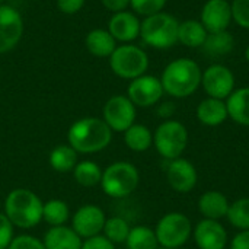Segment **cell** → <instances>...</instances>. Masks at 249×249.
<instances>
[{
	"label": "cell",
	"mask_w": 249,
	"mask_h": 249,
	"mask_svg": "<svg viewBox=\"0 0 249 249\" xmlns=\"http://www.w3.org/2000/svg\"><path fill=\"white\" fill-rule=\"evenodd\" d=\"M203 70L200 64L188 57L171 61L162 71L160 82L163 92L172 98H188L201 86Z\"/></svg>",
	"instance_id": "obj_1"
},
{
	"label": "cell",
	"mask_w": 249,
	"mask_h": 249,
	"mask_svg": "<svg viewBox=\"0 0 249 249\" xmlns=\"http://www.w3.org/2000/svg\"><path fill=\"white\" fill-rule=\"evenodd\" d=\"M69 144L77 153H98L112 140V130L102 118L86 117L71 124L67 133Z\"/></svg>",
	"instance_id": "obj_2"
},
{
	"label": "cell",
	"mask_w": 249,
	"mask_h": 249,
	"mask_svg": "<svg viewBox=\"0 0 249 249\" xmlns=\"http://www.w3.org/2000/svg\"><path fill=\"white\" fill-rule=\"evenodd\" d=\"M42 209L41 198L28 188H15L4 200V214L19 229L35 228L42 220Z\"/></svg>",
	"instance_id": "obj_3"
},
{
	"label": "cell",
	"mask_w": 249,
	"mask_h": 249,
	"mask_svg": "<svg viewBox=\"0 0 249 249\" xmlns=\"http://www.w3.org/2000/svg\"><path fill=\"white\" fill-rule=\"evenodd\" d=\"M179 20L166 12H159L142 20L140 38L143 42L156 50L172 48L178 42Z\"/></svg>",
	"instance_id": "obj_4"
},
{
	"label": "cell",
	"mask_w": 249,
	"mask_h": 249,
	"mask_svg": "<svg viewBox=\"0 0 249 249\" xmlns=\"http://www.w3.org/2000/svg\"><path fill=\"white\" fill-rule=\"evenodd\" d=\"M140 182L137 168L130 162H114L102 171L101 187L102 191L111 198H125L131 196Z\"/></svg>",
	"instance_id": "obj_5"
},
{
	"label": "cell",
	"mask_w": 249,
	"mask_h": 249,
	"mask_svg": "<svg viewBox=\"0 0 249 249\" xmlns=\"http://www.w3.org/2000/svg\"><path fill=\"white\" fill-rule=\"evenodd\" d=\"M109 67L118 77L133 80L146 74L149 69V55L137 45H118L109 55Z\"/></svg>",
	"instance_id": "obj_6"
},
{
	"label": "cell",
	"mask_w": 249,
	"mask_h": 249,
	"mask_svg": "<svg viewBox=\"0 0 249 249\" xmlns=\"http://www.w3.org/2000/svg\"><path fill=\"white\" fill-rule=\"evenodd\" d=\"M188 144V130L177 120H165L153 133V146L168 160L181 158Z\"/></svg>",
	"instance_id": "obj_7"
},
{
	"label": "cell",
	"mask_w": 249,
	"mask_h": 249,
	"mask_svg": "<svg viewBox=\"0 0 249 249\" xmlns=\"http://www.w3.org/2000/svg\"><path fill=\"white\" fill-rule=\"evenodd\" d=\"M159 247L178 249L187 244L193 233V225L190 219L178 212L165 214L155 229Z\"/></svg>",
	"instance_id": "obj_8"
},
{
	"label": "cell",
	"mask_w": 249,
	"mask_h": 249,
	"mask_svg": "<svg viewBox=\"0 0 249 249\" xmlns=\"http://www.w3.org/2000/svg\"><path fill=\"white\" fill-rule=\"evenodd\" d=\"M201 86L207 96L226 101L235 90V74L225 64H212L203 71Z\"/></svg>",
	"instance_id": "obj_9"
},
{
	"label": "cell",
	"mask_w": 249,
	"mask_h": 249,
	"mask_svg": "<svg viewBox=\"0 0 249 249\" xmlns=\"http://www.w3.org/2000/svg\"><path fill=\"white\" fill-rule=\"evenodd\" d=\"M104 121L112 131L124 133L136 121V105L124 95H115L107 101L102 109Z\"/></svg>",
	"instance_id": "obj_10"
},
{
	"label": "cell",
	"mask_w": 249,
	"mask_h": 249,
	"mask_svg": "<svg viewBox=\"0 0 249 249\" xmlns=\"http://www.w3.org/2000/svg\"><path fill=\"white\" fill-rule=\"evenodd\" d=\"M163 86L159 77L152 74H143L133 79L127 89L128 99L140 108H149L156 105L163 96Z\"/></svg>",
	"instance_id": "obj_11"
},
{
	"label": "cell",
	"mask_w": 249,
	"mask_h": 249,
	"mask_svg": "<svg viewBox=\"0 0 249 249\" xmlns=\"http://www.w3.org/2000/svg\"><path fill=\"white\" fill-rule=\"evenodd\" d=\"M23 35L20 13L7 4H0V54L13 50Z\"/></svg>",
	"instance_id": "obj_12"
},
{
	"label": "cell",
	"mask_w": 249,
	"mask_h": 249,
	"mask_svg": "<svg viewBox=\"0 0 249 249\" xmlns=\"http://www.w3.org/2000/svg\"><path fill=\"white\" fill-rule=\"evenodd\" d=\"M107 222L104 210L93 204H86L77 209L71 217V229L82 238L88 239L101 235Z\"/></svg>",
	"instance_id": "obj_13"
},
{
	"label": "cell",
	"mask_w": 249,
	"mask_h": 249,
	"mask_svg": "<svg viewBox=\"0 0 249 249\" xmlns=\"http://www.w3.org/2000/svg\"><path fill=\"white\" fill-rule=\"evenodd\" d=\"M209 34L228 31L232 23V6L228 0H207L198 19Z\"/></svg>",
	"instance_id": "obj_14"
},
{
	"label": "cell",
	"mask_w": 249,
	"mask_h": 249,
	"mask_svg": "<svg viewBox=\"0 0 249 249\" xmlns=\"http://www.w3.org/2000/svg\"><path fill=\"white\" fill-rule=\"evenodd\" d=\"M166 179L172 190L181 194H187L196 188L198 174L196 166L190 160L178 158L169 162L166 168Z\"/></svg>",
	"instance_id": "obj_15"
},
{
	"label": "cell",
	"mask_w": 249,
	"mask_h": 249,
	"mask_svg": "<svg viewBox=\"0 0 249 249\" xmlns=\"http://www.w3.org/2000/svg\"><path fill=\"white\" fill-rule=\"evenodd\" d=\"M193 236L200 249H225L228 245V232L219 220L203 219L194 228Z\"/></svg>",
	"instance_id": "obj_16"
},
{
	"label": "cell",
	"mask_w": 249,
	"mask_h": 249,
	"mask_svg": "<svg viewBox=\"0 0 249 249\" xmlns=\"http://www.w3.org/2000/svg\"><path fill=\"white\" fill-rule=\"evenodd\" d=\"M140 26L142 20L137 18V15L124 10L112 15L108 23V31L115 38V41L128 44L140 36Z\"/></svg>",
	"instance_id": "obj_17"
},
{
	"label": "cell",
	"mask_w": 249,
	"mask_h": 249,
	"mask_svg": "<svg viewBox=\"0 0 249 249\" xmlns=\"http://www.w3.org/2000/svg\"><path fill=\"white\" fill-rule=\"evenodd\" d=\"M196 114H197V120L206 127L222 125L229 118L226 101L210 98V96H207L198 104Z\"/></svg>",
	"instance_id": "obj_18"
},
{
	"label": "cell",
	"mask_w": 249,
	"mask_h": 249,
	"mask_svg": "<svg viewBox=\"0 0 249 249\" xmlns=\"http://www.w3.org/2000/svg\"><path fill=\"white\" fill-rule=\"evenodd\" d=\"M47 249H82L83 239L69 226L50 228L42 239Z\"/></svg>",
	"instance_id": "obj_19"
},
{
	"label": "cell",
	"mask_w": 249,
	"mask_h": 249,
	"mask_svg": "<svg viewBox=\"0 0 249 249\" xmlns=\"http://www.w3.org/2000/svg\"><path fill=\"white\" fill-rule=\"evenodd\" d=\"M229 200L220 191H207L198 198V212L204 219L220 220L226 217L229 210Z\"/></svg>",
	"instance_id": "obj_20"
},
{
	"label": "cell",
	"mask_w": 249,
	"mask_h": 249,
	"mask_svg": "<svg viewBox=\"0 0 249 249\" xmlns=\"http://www.w3.org/2000/svg\"><path fill=\"white\" fill-rule=\"evenodd\" d=\"M228 115L239 125L249 127V86L235 89L226 99Z\"/></svg>",
	"instance_id": "obj_21"
},
{
	"label": "cell",
	"mask_w": 249,
	"mask_h": 249,
	"mask_svg": "<svg viewBox=\"0 0 249 249\" xmlns=\"http://www.w3.org/2000/svg\"><path fill=\"white\" fill-rule=\"evenodd\" d=\"M209 32L198 19H185L179 22L178 42L188 48H201Z\"/></svg>",
	"instance_id": "obj_22"
},
{
	"label": "cell",
	"mask_w": 249,
	"mask_h": 249,
	"mask_svg": "<svg viewBox=\"0 0 249 249\" xmlns=\"http://www.w3.org/2000/svg\"><path fill=\"white\" fill-rule=\"evenodd\" d=\"M86 48L95 57H109L117 48V41L109 31L98 28L86 35Z\"/></svg>",
	"instance_id": "obj_23"
},
{
	"label": "cell",
	"mask_w": 249,
	"mask_h": 249,
	"mask_svg": "<svg viewBox=\"0 0 249 249\" xmlns=\"http://www.w3.org/2000/svg\"><path fill=\"white\" fill-rule=\"evenodd\" d=\"M203 51L212 57V58H219L231 54L235 48V38L229 31H220V32H212L207 35L204 44H203Z\"/></svg>",
	"instance_id": "obj_24"
},
{
	"label": "cell",
	"mask_w": 249,
	"mask_h": 249,
	"mask_svg": "<svg viewBox=\"0 0 249 249\" xmlns=\"http://www.w3.org/2000/svg\"><path fill=\"white\" fill-rule=\"evenodd\" d=\"M125 146L133 152H146L153 144V133L143 124H133L124 131Z\"/></svg>",
	"instance_id": "obj_25"
},
{
	"label": "cell",
	"mask_w": 249,
	"mask_h": 249,
	"mask_svg": "<svg viewBox=\"0 0 249 249\" xmlns=\"http://www.w3.org/2000/svg\"><path fill=\"white\" fill-rule=\"evenodd\" d=\"M50 165L57 172H70L77 165V152L70 144H58L50 153Z\"/></svg>",
	"instance_id": "obj_26"
},
{
	"label": "cell",
	"mask_w": 249,
	"mask_h": 249,
	"mask_svg": "<svg viewBox=\"0 0 249 249\" xmlns=\"http://www.w3.org/2000/svg\"><path fill=\"white\" fill-rule=\"evenodd\" d=\"M70 219V209L67 206L66 201L58 200V198H53L48 200L47 203H44V209H42V220L53 226H63L67 223V220Z\"/></svg>",
	"instance_id": "obj_27"
},
{
	"label": "cell",
	"mask_w": 249,
	"mask_h": 249,
	"mask_svg": "<svg viewBox=\"0 0 249 249\" xmlns=\"http://www.w3.org/2000/svg\"><path fill=\"white\" fill-rule=\"evenodd\" d=\"M73 177L79 185L90 188V187L101 184L102 169L99 168L98 163L92 160H82V162H77V165L74 166Z\"/></svg>",
	"instance_id": "obj_28"
},
{
	"label": "cell",
	"mask_w": 249,
	"mask_h": 249,
	"mask_svg": "<svg viewBox=\"0 0 249 249\" xmlns=\"http://www.w3.org/2000/svg\"><path fill=\"white\" fill-rule=\"evenodd\" d=\"M127 249H158L159 242L153 229L147 226L131 228L125 241Z\"/></svg>",
	"instance_id": "obj_29"
},
{
	"label": "cell",
	"mask_w": 249,
	"mask_h": 249,
	"mask_svg": "<svg viewBox=\"0 0 249 249\" xmlns=\"http://www.w3.org/2000/svg\"><path fill=\"white\" fill-rule=\"evenodd\" d=\"M226 217L235 229L249 231V197L231 203Z\"/></svg>",
	"instance_id": "obj_30"
},
{
	"label": "cell",
	"mask_w": 249,
	"mask_h": 249,
	"mask_svg": "<svg viewBox=\"0 0 249 249\" xmlns=\"http://www.w3.org/2000/svg\"><path fill=\"white\" fill-rule=\"evenodd\" d=\"M130 231H131V228L124 217L112 216V217L107 219L102 232H104V236L108 238L115 245V244H125Z\"/></svg>",
	"instance_id": "obj_31"
},
{
	"label": "cell",
	"mask_w": 249,
	"mask_h": 249,
	"mask_svg": "<svg viewBox=\"0 0 249 249\" xmlns=\"http://www.w3.org/2000/svg\"><path fill=\"white\" fill-rule=\"evenodd\" d=\"M168 0H130V7L136 15L140 16H152L155 13L163 12Z\"/></svg>",
	"instance_id": "obj_32"
},
{
	"label": "cell",
	"mask_w": 249,
	"mask_h": 249,
	"mask_svg": "<svg viewBox=\"0 0 249 249\" xmlns=\"http://www.w3.org/2000/svg\"><path fill=\"white\" fill-rule=\"evenodd\" d=\"M232 18L236 25L249 29V0H232Z\"/></svg>",
	"instance_id": "obj_33"
},
{
	"label": "cell",
	"mask_w": 249,
	"mask_h": 249,
	"mask_svg": "<svg viewBox=\"0 0 249 249\" xmlns=\"http://www.w3.org/2000/svg\"><path fill=\"white\" fill-rule=\"evenodd\" d=\"M7 249H47L44 242L31 235H19L13 238Z\"/></svg>",
	"instance_id": "obj_34"
},
{
	"label": "cell",
	"mask_w": 249,
	"mask_h": 249,
	"mask_svg": "<svg viewBox=\"0 0 249 249\" xmlns=\"http://www.w3.org/2000/svg\"><path fill=\"white\" fill-rule=\"evenodd\" d=\"M13 241V225L4 213L0 212V249H7Z\"/></svg>",
	"instance_id": "obj_35"
},
{
	"label": "cell",
	"mask_w": 249,
	"mask_h": 249,
	"mask_svg": "<svg viewBox=\"0 0 249 249\" xmlns=\"http://www.w3.org/2000/svg\"><path fill=\"white\" fill-rule=\"evenodd\" d=\"M82 249H115V245L104 235H96V236L83 239Z\"/></svg>",
	"instance_id": "obj_36"
},
{
	"label": "cell",
	"mask_w": 249,
	"mask_h": 249,
	"mask_svg": "<svg viewBox=\"0 0 249 249\" xmlns=\"http://www.w3.org/2000/svg\"><path fill=\"white\" fill-rule=\"evenodd\" d=\"M86 0H57V7L66 15H74L85 6Z\"/></svg>",
	"instance_id": "obj_37"
},
{
	"label": "cell",
	"mask_w": 249,
	"mask_h": 249,
	"mask_svg": "<svg viewBox=\"0 0 249 249\" xmlns=\"http://www.w3.org/2000/svg\"><path fill=\"white\" fill-rule=\"evenodd\" d=\"M231 249H249V231H239L231 242Z\"/></svg>",
	"instance_id": "obj_38"
},
{
	"label": "cell",
	"mask_w": 249,
	"mask_h": 249,
	"mask_svg": "<svg viewBox=\"0 0 249 249\" xmlns=\"http://www.w3.org/2000/svg\"><path fill=\"white\" fill-rule=\"evenodd\" d=\"M105 9H108L112 13L124 12L130 6V0H101Z\"/></svg>",
	"instance_id": "obj_39"
},
{
	"label": "cell",
	"mask_w": 249,
	"mask_h": 249,
	"mask_svg": "<svg viewBox=\"0 0 249 249\" xmlns=\"http://www.w3.org/2000/svg\"><path fill=\"white\" fill-rule=\"evenodd\" d=\"M175 104L171 102V101H166V102H162L159 107H158V115L163 120H172L171 117L175 114Z\"/></svg>",
	"instance_id": "obj_40"
},
{
	"label": "cell",
	"mask_w": 249,
	"mask_h": 249,
	"mask_svg": "<svg viewBox=\"0 0 249 249\" xmlns=\"http://www.w3.org/2000/svg\"><path fill=\"white\" fill-rule=\"evenodd\" d=\"M244 55H245V60H247V61L249 63V44H248V47L245 48V53H244Z\"/></svg>",
	"instance_id": "obj_41"
},
{
	"label": "cell",
	"mask_w": 249,
	"mask_h": 249,
	"mask_svg": "<svg viewBox=\"0 0 249 249\" xmlns=\"http://www.w3.org/2000/svg\"><path fill=\"white\" fill-rule=\"evenodd\" d=\"M158 249H172V248H163V247H159Z\"/></svg>",
	"instance_id": "obj_42"
},
{
	"label": "cell",
	"mask_w": 249,
	"mask_h": 249,
	"mask_svg": "<svg viewBox=\"0 0 249 249\" xmlns=\"http://www.w3.org/2000/svg\"><path fill=\"white\" fill-rule=\"evenodd\" d=\"M3 1H4V0H0V4H1V3H3Z\"/></svg>",
	"instance_id": "obj_43"
}]
</instances>
